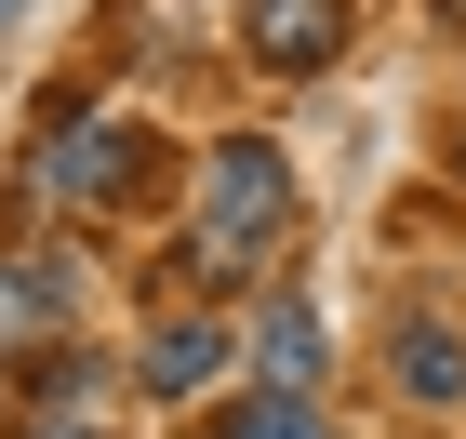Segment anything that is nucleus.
<instances>
[{"mask_svg": "<svg viewBox=\"0 0 466 439\" xmlns=\"http://www.w3.org/2000/svg\"><path fill=\"white\" fill-rule=\"evenodd\" d=\"M214 439H333V413H320V386H253L214 413Z\"/></svg>", "mask_w": 466, "mask_h": 439, "instance_id": "6e6552de", "label": "nucleus"}, {"mask_svg": "<svg viewBox=\"0 0 466 439\" xmlns=\"http://www.w3.org/2000/svg\"><path fill=\"white\" fill-rule=\"evenodd\" d=\"M280 240H293V160L267 134L200 146V280H253Z\"/></svg>", "mask_w": 466, "mask_h": 439, "instance_id": "f257e3e1", "label": "nucleus"}, {"mask_svg": "<svg viewBox=\"0 0 466 439\" xmlns=\"http://www.w3.org/2000/svg\"><path fill=\"white\" fill-rule=\"evenodd\" d=\"M320 373H333L320 306H307V293H267V306H253V386H320Z\"/></svg>", "mask_w": 466, "mask_h": 439, "instance_id": "423d86ee", "label": "nucleus"}, {"mask_svg": "<svg viewBox=\"0 0 466 439\" xmlns=\"http://www.w3.org/2000/svg\"><path fill=\"white\" fill-rule=\"evenodd\" d=\"M0 14H14V0H0Z\"/></svg>", "mask_w": 466, "mask_h": 439, "instance_id": "9d476101", "label": "nucleus"}, {"mask_svg": "<svg viewBox=\"0 0 466 439\" xmlns=\"http://www.w3.org/2000/svg\"><path fill=\"white\" fill-rule=\"evenodd\" d=\"M347 27H360V0H240V54L267 80H320L347 54Z\"/></svg>", "mask_w": 466, "mask_h": 439, "instance_id": "7ed1b4c3", "label": "nucleus"}, {"mask_svg": "<svg viewBox=\"0 0 466 439\" xmlns=\"http://www.w3.org/2000/svg\"><path fill=\"white\" fill-rule=\"evenodd\" d=\"M67 320H80V280H67V254H0V346H67Z\"/></svg>", "mask_w": 466, "mask_h": 439, "instance_id": "39448f33", "label": "nucleus"}, {"mask_svg": "<svg viewBox=\"0 0 466 439\" xmlns=\"http://www.w3.org/2000/svg\"><path fill=\"white\" fill-rule=\"evenodd\" d=\"M40 439H107V426H80V413H54V426H40Z\"/></svg>", "mask_w": 466, "mask_h": 439, "instance_id": "1a4fd4ad", "label": "nucleus"}, {"mask_svg": "<svg viewBox=\"0 0 466 439\" xmlns=\"http://www.w3.org/2000/svg\"><path fill=\"white\" fill-rule=\"evenodd\" d=\"M214 373H227V320H160L134 346V400H200Z\"/></svg>", "mask_w": 466, "mask_h": 439, "instance_id": "0eeeda50", "label": "nucleus"}, {"mask_svg": "<svg viewBox=\"0 0 466 439\" xmlns=\"http://www.w3.org/2000/svg\"><path fill=\"white\" fill-rule=\"evenodd\" d=\"M27 186L80 200V214H147V200H174V146L134 134V120H94V107H80L67 134H27Z\"/></svg>", "mask_w": 466, "mask_h": 439, "instance_id": "f03ea898", "label": "nucleus"}, {"mask_svg": "<svg viewBox=\"0 0 466 439\" xmlns=\"http://www.w3.org/2000/svg\"><path fill=\"white\" fill-rule=\"evenodd\" d=\"M387 386H400L413 413H466V320L413 306V320L387 333Z\"/></svg>", "mask_w": 466, "mask_h": 439, "instance_id": "20e7f679", "label": "nucleus"}]
</instances>
